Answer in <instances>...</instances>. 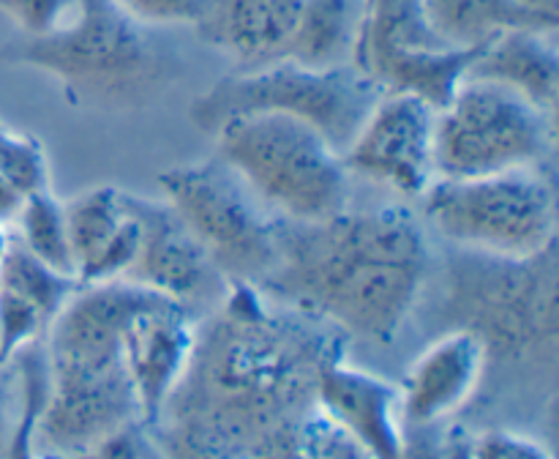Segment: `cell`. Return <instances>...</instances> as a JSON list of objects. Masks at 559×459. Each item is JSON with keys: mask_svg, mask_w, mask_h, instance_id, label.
<instances>
[{"mask_svg": "<svg viewBox=\"0 0 559 459\" xmlns=\"http://www.w3.org/2000/svg\"><path fill=\"white\" fill-rule=\"evenodd\" d=\"M344 342L328 322L276 304L257 284L233 282L218 315L194 333L156 424L178 426L229 459H254L282 426L317 408V382L342 361Z\"/></svg>", "mask_w": 559, "mask_h": 459, "instance_id": "obj_1", "label": "cell"}, {"mask_svg": "<svg viewBox=\"0 0 559 459\" xmlns=\"http://www.w3.org/2000/svg\"><path fill=\"white\" fill-rule=\"evenodd\" d=\"M431 271L424 222L404 205L278 219V257L257 287L344 337L391 344Z\"/></svg>", "mask_w": 559, "mask_h": 459, "instance_id": "obj_2", "label": "cell"}, {"mask_svg": "<svg viewBox=\"0 0 559 459\" xmlns=\"http://www.w3.org/2000/svg\"><path fill=\"white\" fill-rule=\"evenodd\" d=\"M112 0H76L66 25L5 44L0 58L55 76L74 107H129L178 74L175 55Z\"/></svg>", "mask_w": 559, "mask_h": 459, "instance_id": "obj_3", "label": "cell"}, {"mask_svg": "<svg viewBox=\"0 0 559 459\" xmlns=\"http://www.w3.org/2000/svg\"><path fill=\"white\" fill-rule=\"evenodd\" d=\"M442 317L469 331L486 361L508 364L555 358L559 339L557 244L533 257H497L459 249L442 268Z\"/></svg>", "mask_w": 559, "mask_h": 459, "instance_id": "obj_4", "label": "cell"}, {"mask_svg": "<svg viewBox=\"0 0 559 459\" xmlns=\"http://www.w3.org/2000/svg\"><path fill=\"white\" fill-rule=\"evenodd\" d=\"M222 158L276 216L317 222L349 208L342 153L304 120L278 113L229 118L213 131Z\"/></svg>", "mask_w": 559, "mask_h": 459, "instance_id": "obj_5", "label": "cell"}, {"mask_svg": "<svg viewBox=\"0 0 559 459\" xmlns=\"http://www.w3.org/2000/svg\"><path fill=\"white\" fill-rule=\"evenodd\" d=\"M385 87L355 63L333 69L271 60L254 69H238L191 102L189 118L205 134L238 115L278 113L304 120L320 131L333 151L353 142Z\"/></svg>", "mask_w": 559, "mask_h": 459, "instance_id": "obj_6", "label": "cell"}, {"mask_svg": "<svg viewBox=\"0 0 559 459\" xmlns=\"http://www.w3.org/2000/svg\"><path fill=\"white\" fill-rule=\"evenodd\" d=\"M420 205L431 227L459 249L533 257L557 244V191L546 169L435 178Z\"/></svg>", "mask_w": 559, "mask_h": 459, "instance_id": "obj_7", "label": "cell"}, {"mask_svg": "<svg viewBox=\"0 0 559 459\" xmlns=\"http://www.w3.org/2000/svg\"><path fill=\"white\" fill-rule=\"evenodd\" d=\"M555 115L511 87L464 80L435 120L437 178L546 169L555 156Z\"/></svg>", "mask_w": 559, "mask_h": 459, "instance_id": "obj_8", "label": "cell"}, {"mask_svg": "<svg viewBox=\"0 0 559 459\" xmlns=\"http://www.w3.org/2000/svg\"><path fill=\"white\" fill-rule=\"evenodd\" d=\"M162 197L189 224L222 276L260 284L278 257V219L222 158L164 169Z\"/></svg>", "mask_w": 559, "mask_h": 459, "instance_id": "obj_9", "label": "cell"}, {"mask_svg": "<svg viewBox=\"0 0 559 459\" xmlns=\"http://www.w3.org/2000/svg\"><path fill=\"white\" fill-rule=\"evenodd\" d=\"M49 391L36 424L44 457L74 459L115 432L142 424L123 353L47 355Z\"/></svg>", "mask_w": 559, "mask_h": 459, "instance_id": "obj_10", "label": "cell"}, {"mask_svg": "<svg viewBox=\"0 0 559 459\" xmlns=\"http://www.w3.org/2000/svg\"><path fill=\"white\" fill-rule=\"evenodd\" d=\"M437 109L409 93L385 91L342 151L349 175L420 200L435 173Z\"/></svg>", "mask_w": 559, "mask_h": 459, "instance_id": "obj_11", "label": "cell"}, {"mask_svg": "<svg viewBox=\"0 0 559 459\" xmlns=\"http://www.w3.org/2000/svg\"><path fill=\"white\" fill-rule=\"evenodd\" d=\"M126 202L136 219L140 244L123 279L164 295L189 311L197 306L222 304L229 282L178 211L164 197L156 200L134 191H126Z\"/></svg>", "mask_w": 559, "mask_h": 459, "instance_id": "obj_12", "label": "cell"}, {"mask_svg": "<svg viewBox=\"0 0 559 459\" xmlns=\"http://www.w3.org/2000/svg\"><path fill=\"white\" fill-rule=\"evenodd\" d=\"M194 317L186 306L162 298L136 311L123 333V361L140 399L142 424L153 426L169 393L183 377L194 348Z\"/></svg>", "mask_w": 559, "mask_h": 459, "instance_id": "obj_13", "label": "cell"}, {"mask_svg": "<svg viewBox=\"0 0 559 459\" xmlns=\"http://www.w3.org/2000/svg\"><path fill=\"white\" fill-rule=\"evenodd\" d=\"M71 257L80 284L123 279L134 262L140 229L118 186H93L63 202Z\"/></svg>", "mask_w": 559, "mask_h": 459, "instance_id": "obj_14", "label": "cell"}, {"mask_svg": "<svg viewBox=\"0 0 559 459\" xmlns=\"http://www.w3.org/2000/svg\"><path fill=\"white\" fill-rule=\"evenodd\" d=\"M317 408L369 451L396 459L402 446V388L344 361L325 366L317 382Z\"/></svg>", "mask_w": 559, "mask_h": 459, "instance_id": "obj_15", "label": "cell"}, {"mask_svg": "<svg viewBox=\"0 0 559 459\" xmlns=\"http://www.w3.org/2000/svg\"><path fill=\"white\" fill-rule=\"evenodd\" d=\"M486 350L462 328L431 342L402 386V424H442L473 399L484 377Z\"/></svg>", "mask_w": 559, "mask_h": 459, "instance_id": "obj_16", "label": "cell"}, {"mask_svg": "<svg viewBox=\"0 0 559 459\" xmlns=\"http://www.w3.org/2000/svg\"><path fill=\"white\" fill-rule=\"evenodd\" d=\"M304 0H205L194 31L238 69L271 63L295 31Z\"/></svg>", "mask_w": 559, "mask_h": 459, "instance_id": "obj_17", "label": "cell"}, {"mask_svg": "<svg viewBox=\"0 0 559 459\" xmlns=\"http://www.w3.org/2000/svg\"><path fill=\"white\" fill-rule=\"evenodd\" d=\"M467 80L511 87L544 113H557L559 47L557 33L506 31L491 38L467 71Z\"/></svg>", "mask_w": 559, "mask_h": 459, "instance_id": "obj_18", "label": "cell"}, {"mask_svg": "<svg viewBox=\"0 0 559 459\" xmlns=\"http://www.w3.org/2000/svg\"><path fill=\"white\" fill-rule=\"evenodd\" d=\"M369 0H304L295 31L276 60L333 69L355 63L364 42Z\"/></svg>", "mask_w": 559, "mask_h": 459, "instance_id": "obj_19", "label": "cell"}, {"mask_svg": "<svg viewBox=\"0 0 559 459\" xmlns=\"http://www.w3.org/2000/svg\"><path fill=\"white\" fill-rule=\"evenodd\" d=\"M480 47L453 49V47H407L388 52L369 66V74L380 82L385 91L409 93L429 104L431 109H445L459 87L467 80L473 60L478 58Z\"/></svg>", "mask_w": 559, "mask_h": 459, "instance_id": "obj_20", "label": "cell"}, {"mask_svg": "<svg viewBox=\"0 0 559 459\" xmlns=\"http://www.w3.org/2000/svg\"><path fill=\"white\" fill-rule=\"evenodd\" d=\"M420 14L431 36L453 49L480 47L506 31L557 33L516 0H420Z\"/></svg>", "mask_w": 559, "mask_h": 459, "instance_id": "obj_21", "label": "cell"}, {"mask_svg": "<svg viewBox=\"0 0 559 459\" xmlns=\"http://www.w3.org/2000/svg\"><path fill=\"white\" fill-rule=\"evenodd\" d=\"M9 364L14 366L20 404H16L14 426H11L9 440H5L3 451H0V459H52L44 457L36 440L38 415H41L49 391V366L44 339L22 348Z\"/></svg>", "mask_w": 559, "mask_h": 459, "instance_id": "obj_22", "label": "cell"}, {"mask_svg": "<svg viewBox=\"0 0 559 459\" xmlns=\"http://www.w3.org/2000/svg\"><path fill=\"white\" fill-rule=\"evenodd\" d=\"M80 287L82 284L76 282V276L55 271L33 251H27L20 240L11 238L3 266H0V290H9V293L25 298L47 317V322H52Z\"/></svg>", "mask_w": 559, "mask_h": 459, "instance_id": "obj_23", "label": "cell"}, {"mask_svg": "<svg viewBox=\"0 0 559 459\" xmlns=\"http://www.w3.org/2000/svg\"><path fill=\"white\" fill-rule=\"evenodd\" d=\"M20 233L16 240L25 246L27 251L52 266L55 271L74 273V257H71L69 244V227H66V213L63 202L52 195V191H38V195L25 197L22 202L20 216L14 219Z\"/></svg>", "mask_w": 559, "mask_h": 459, "instance_id": "obj_24", "label": "cell"}, {"mask_svg": "<svg viewBox=\"0 0 559 459\" xmlns=\"http://www.w3.org/2000/svg\"><path fill=\"white\" fill-rule=\"evenodd\" d=\"M0 175L22 197L49 189V162L41 142L22 131L0 126Z\"/></svg>", "mask_w": 559, "mask_h": 459, "instance_id": "obj_25", "label": "cell"}, {"mask_svg": "<svg viewBox=\"0 0 559 459\" xmlns=\"http://www.w3.org/2000/svg\"><path fill=\"white\" fill-rule=\"evenodd\" d=\"M47 328V317L36 306L9 290H0V364L9 366L22 348L44 339Z\"/></svg>", "mask_w": 559, "mask_h": 459, "instance_id": "obj_26", "label": "cell"}, {"mask_svg": "<svg viewBox=\"0 0 559 459\" xmlns=\"http://www.w3.org/2000/svg\"><path fill=\"white\" fill-rule=\"evenodd\" d=\"M76 0H0V11L20 25L22 36L38 38L71 20Z\"/></svg>", "mask_w": 559, "mask_h": 459, "instance_id": "obj_27", "label": "cell"}, {"mask_svg": "<svg viewBox=\"0 0 559 459\" xmlns=\"http://www.w3.org/2000/svg\"><path fill=\"white\" fill-rule=\"evenodd\" d=\"M456 426L442 424H402V446L396 459H451Z\"/></svg>", "mask_w": 559, "mask_h": 459, "instance_id": "obj_28", "label": "cell"}, {"mask_svg": "<svg viewBox=\"0 0 559 459\" xmlns=\"http://www.w3.org/2000/svg\"><path fill=\"white\" fill-rule=\"evenodd\" d=\"M74 459H162V451L153 440L151 426L131 424Z\"/></svg>", "mask_w": 559, "mask_h": 459, "instance_id": "obj_29", "label": "cell"}, {"mask_svg": "<svg viewBox=\"0 0 559 459\" xmlns=\"http://www.w3.org/2000/svg\"><path fill=\"white\" fill-rule=\"evenodd\" d=\"M142 25H194L205 0H112Z\"/></svg>", "mask_w": 559, "mask_h": 459, "instance_id": "obj_30", "label": "cell"}, {"mask_svg": "<svg viewBox=\"0 0 559 459\" xmlns=\"http://www.w3.org/2000/svg\"><path fill=\"white\" fill-rule=\"evenodd\" d=\"M469 459H551L540 443L516 432L491 429L469 443Z\"/></svg>", "mask_w": 559, "mask_h": 459, "instance_id": "obj_31", "label": "cell"}, {"mask_svg": "<svg viewBox=\"0 0 559 459\" xmlns=\"http://www.w3.org/2000/svg\"><path fill=\"white\" fill-rule=\"evenodd\" d=\"M16 404H20V393H16V375L11 377L5 366H0V451H3L9 432L16 419Z\"/></svg>", "mask_w": 559, "mask_h": 459, "instance_id": "obj_32", "label": "cell"}, {"mask_svg": "<svg viewBox=\"0 0 559 459\" xmlns=\"http://www.w3.org/2000/svg\"><path fill=\"white\" fill-rule=\"evenodd\" d=\"M22 202H25V197H22L20 191H16L14 186L0 175V224L14 222L22 211Z\"/></svg>", "mask_w": 559, "mask_h": 459, "instance_id": "obj_33", "label": "cell"}, {"mask_svg": "<svg viewBox=\"0 0 559 459\" xmlns=\"http://www.w3.org/2000/svg\"><path fill=\"white\" fill-rule=\"evenodd\" d=\"M524 11L544 22L551 31H559V0H516Z\"/></svg>", "mask_w": 559, "mask_h": 459, "instance_id": "obj_34", "label": "cell"}, {"mask_svg": "<svg viewBox=\"0 0 559 459\" xmlns=\"http://www.w3.org/2000/svg\"><path fill=\"white\" fill-rule=\"evenodd\" d=\"M469 443H473V435L456 426V437H453V457L451 459H469Z\"/></svg>", "mask_w": 559, "mask_h": 459, "instance_id": "obj_35", "label": "cell"}, {"mask_svg": "<svg viewBox=\"0 0 559 459\" xmlns=\"http://www.w3.org/2000/svg\"><path fill=\"white\" fill-rule=\"evenodd\" d=\"M11 235H9V224H0V266H3V257L9 251Z\"/></svg>", "mask_w": 559, "mask_h": 459, "instance_id": "obj_36", "label": "cell"}, {"mask_svg": "<svg viewBox=\"0 0 559 459\" xmlns=\"http://www.w3.org/2000/svg\"><path fill=\"white\" fill-rule=\"evenodd\" d=\"M0 366H3V364H0Z\"/></svg>", "mask_w": 559, "mask_h": 459, "instance_id": "obj_37", "label": "cell"}]
</instances>
